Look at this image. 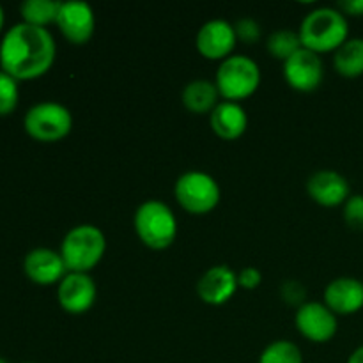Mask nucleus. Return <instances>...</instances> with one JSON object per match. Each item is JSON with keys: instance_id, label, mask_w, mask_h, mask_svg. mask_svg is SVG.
<instances>
[{"instance_id": "f257e3e1", "label": "nucleus", "mask_w": 363, "mask_h": 363, "mask_svg": "<svg viewBox=\"0 0 363 363\" xmlns=\"http://www.w3.org/2000/svg\"><path fill=\"white\" fill-rule=\"evenodd\" d=\"M57 46L48 28L16 23L0 43V69L18 82L34 80L50 71L55 62Z\"/></svg>"}, {"instance_id": "f03ea898", "label": "nucleus", "mask_w": 363, "mask_h": 363, "mask_svg": "<svg viewBox=\"0 0 363 363\" xmlns=\"http://www.w3.org/2000/svg\"><path fill=\"white\" fill-rule=\"evenodd\" d=\"M298 34L303 48L315 53L335 52L350 39V23L337 7H318L303 18Z\"/></svg>"}, {"instance_id": "7ed1b4c3", "label": "nucleus", "mask_w": 363, "mask_h": 363, "mask_svg": "<svg viewBox=\"0 0 363 363\" xmlns=\"http://www.w3.org/2000/svg\"><path fill=\"white\" fill-rule=\"evenodd\" d=\"M106 250V240L101 229L91 223L73 227L64 236L60 245V255L67 272L89 273L99 264Z\"/></svg>"}, {"instance_id": "20e7f679", "label": "nucleus", "mask_w": 363, "mask_h": 363, "mask_svg": "<svg viewBox=\"0 0 363 363\" xmlns=\"http://www.w3.org/2000/svg\"><path fill=\"white\" fill-rule=\"evenodd\" d=\"M135 233L145 247L165 250L176 241L177 220L174 211L158 199L142 202L135 211Z\"/></svg>"}, {"instance_id": "39448f33", "label": "nucleus", "mask_w": 363, "mask_h": 363, "mask_svg": "<svg viewBox=\"0 0 363 363\" xmlns=\"http://www.w3.org/2000/svg\"><path fill=\"white\" fill-rule=\"evenodd\" d=\"M216 87L225 101H236L254 94L261 84V69L247 55H230L222 60L216 71Z\"/></svg>"}, {"instance_id": "423d86ee", "label": "nucleus", "mask_w": 363, "mask_h": 363, "mask_svg": "<svg viewBox=\"0 0 363 363\" xmlns=\"http://www.w3.org/2000/svg\"><path fill=\"white\" fill-rule=\"evenodd\" d=\"M23 128L34 140L59 142L71 133L73 116L60 103L43 101L28 108L23 117Z\"/></svg>"}, {"instance_id": "0eeeda50", "label": "nucleus", "mask_w": 363, "mask_h": 363, "mask_svg": "<svg viewBox=\"0 0 363 363\" xmlns=\"http://www.w3.org/2000/svg\"><path fill=\"white\" fill-rule=\"evenodd\" d=\"M174 195L183 209L191 215H206L213 211L220 202L218 183L213 176L202 170H188L177 177Z\"/></svg>"}, {"instance_id": "6e6552de", "label": "nucleus", "mask_w": 363, "mask_h": 363, "mask_svg": "<svg viewBox=\"0 0 363 363\" xmlns=\"http://www.w3.org/2000/svg\"><path fill=\"white\" fill-rule=\"evenodd\" d=\"M57 27L64 38L73 45H85L92 39L96 30V16L92 7L84 0L60 2Z\"/></svg>"}, {"instance_id": "1a4fd4ad", "label": "nucleus", "mask_w": 363, "mask_h": 363, "mask_svg": "<svg viewBox=\"0 0 363 363\" xmlns=\"http://www.w3.org/2000/svg\"><path fill=\"white\" fill-rule=\"evenodd\" d=\"M284 78L300 92H312L323 84L325 66L319 53L300 48L284 62Z\"/></svg>"}, {"instance_id": "9d476101", "label": "nucleus", "mask_w": 363, "mask_h": 363, "mask_svg": "<svg viewBox=\"0 0 363 363\" xmlns=\"http://www.w3.org/2000/svg\"><path fill=\"white\" fill-rule=\"evenodd\" d=\"M294 323H296L298 332L305 339L318 344L332 340L339 330L337 315L325 303H319V301H305L298 308Z\"/></svg>"}, {"instance_id": "9b49d317", "label": "nucleus", "mask_w": 363, "mask_h": 363, "mask_svg": "<svg viewBox=\"0 0 363 363\" xmlns=\"http://www.w3.org/2000/svg\"><path fill=\"white\" fill-rule=\"evenodd\" d=\"M98 298V287L89 273L69 272L59 284L57 300L67 314L80 315L91 311Z\"/></svg>"}, {"instance_id": "f8f14e48", "label": "nucleus", "mask_w": 363, "mask_h": 363, "mask_svg": "<svg viewBox=\"0 0 363 363\" xmlns=\"http://www.w3.org/2000/svg\"><path fill=\"white\" fill-rule=\"evenodd\" d=\"M236 43L238 38L234 25L227 20H222V18L206 21L199 28L197 38H195V45H197L201 55L211 60H223L230 57V52L234 50Z\"/></svg>"}, {"instance_id": "ddd939ff", "label": "nucleus", "mask_w": 363, "mask_h": 363, "mask_svg": "<svg viewBox=\"0 0 363 363\" xmlns=\"http://www.w3.org/2000/svg\"><path fill=\"white\" fill-rule=\"evenodd\" d=\"M307 191L311 199L325 208L346 204L347 199L351 197L350 181L332 169H323L312 174L307 181Z\"/></svg>"}, {"instance_id": "4468645a", "label": "nucleus", "mask_w": 363, "mask_h": 363, "mask_svg": "<svg viewBox=\"0 0 363 363\" xmlns=\"http://www.w3.org/2000/svg\"><path fill=\"white\" fill-rule=\"evenodd\" d=\"M23 272L38 286L60 284V280L69 273L60 252L52 248H34L28 252L23 259Z\"/></svg>"}, {"instance_id": "2eb2a0df", "label": "nucleus", "mask_w": 363, "mask_h": 363, "mask_svg": "<svg viewBox=\"0 0 363 363\" xmlns=\"http://www.w3.org/2000/svg\"><path fill=\"white\" fill-rule=\"evenodd\" d=\"M325 305L335 315L357 314L363 308V282L354 277H339L325 289Z\"/></svg>"}, {"instance_id": "dca6fc26", "label": "nucleus", "mask_w": 363, "mask_h": 363, "mask_svg": "<svg viewBox=\"0 0 363 363\" xmlns=\"http://www.w3.org/2000/svg\"><path fill=\"white\" fill-rule=\"evenodd\" d=\"M238 273L229 266L220 264L209 268L197 282V294L204 303L223 305L238 291Z\"/></svg>"}, {"instance_id": "f3484780", "label": "nucleus", "mask_w": 363, "mask_h": 363, "mask_svg": "<svg viewBox=\"0 0 363 363\" xmlns=\"http://www.w3.org/2000/svg\"><path fill=\"white\" fill-rule=\"evenodd\" d=\"M211 130L225 140H236L247 131L248 116L236 101H220L209 117Z\"/></svg>"}, {"instance_id": "a211bd4d", "label": "nucleus", "mask_w": 363, "mask_h": 363, "mask_svg": "<svg viewBox=\"0 0 363 363\" xmlns=\"http://www.w3.org/2000/svg\"><path fill=\"white\" fill-rule=\"evenodd\" d=\"M218 98L220 92L215 82L204 80V78L191 80L190 84L184 85L183 92H181L183 105L194 113L213 112L220 103Z\"/></svg>"}, {"instance_id": "6ab92c4d", "label": "nucleus", "mask_w": 363, "mask_h": 363, "mask_svg": "<svg viewBox=\"0 0 363 363\" xmlns=\"http://www.w3.org/2000/svg\"><path fill=\"white\" fill-rule=\"evenodd\" d=\"M333 67L346 78L363 74V38H350L333 53Z\"/></svg>"}, {"instance_id": "aec40b11", "label": "nucleus", "mask_w": 363, "mask_h": 363, "mask_svg": "<svg viewBox=\"0 0 363 363\" xmlns=\"http://www.w3.org/2000/svg\"><path fill=\"white\" fill-rule=\"evenodd\" d=\"M59 9L60 2H55V0H25L20 6L23 23L45 28L46 25L55 23Z\"/></svg>"}, {"instance_id": "412c9836", "label": "nucleus", "mask_w": 363, "mask_h": 363, "mask_svg": "<svg viewBox=\"0 0 363 363\" xmlns=\"http://www.w3.org/2000/svg\"><path fill=\"white\" fill-rule=\"evenodd\" d=\"M266 48H268V52L272 53L275 59L286 62L293 53H296L298 50L303 48V45H301V39L298 32L291 30V28H279V30L269 34Z\"/></svg>"}, {"instance_id": "4be33fe9", "label": "nucleus", "mask_w": 363, "mask_h": 363, "mask_svg": "<svg viewBox=\"0 0 363 363\" xmlns=\"http://www.w3.org/2000/svg\"><path fill=\"white\" fill-rule=\"evenodd\" d=\"M259 363H303L300 347L291 340H275L259 357Z\"/></svg>"}, {"instance_id": "5701e85b", "label": "nucleus", "mask_w": 363, "mask_h": 363, "mask_svg": "<svg viewBox=\"0 0 363 363\" xmlns=\"http://www.w3.org/2000/svg\"><path fill=\"white\" fill-rule=\"evenodd\" d=\"M20 101V87L18 80L0 69V117L11 116Z\"/></svg>"}, {"instance_id": "b1692460", "label": "nucleus", "mask_w": 363, "mask_h": 363, "mask_svg": "<svg viewBox=\"0 0 363 363\" xmlns=\"http://www.w3.org/2000/svg\"><path fill=\"white\" fill-rule=\"evenodd\" d=\"M344 220L354 230H363V195H351L344 204Z\"/></svg>"}, {"instance_id": "393cba45", "label": "nucleus", "mask_w": 363, "mask_h": 363, "mask_svg": "<svg viewBox=\"0 0 363 363\" xmlns=\"http://www.w3.org/2000/svg\"><path fill=\"white\" fill-rule=\"evenodd\" d=\"M234 30H236V38L243 41L245 45H254L262 35L261 25L255 20H252V18H240L234 23Z\"/></svg>"}, {"instance_id": "a878e982", "label": "nucleus", "mask_w": 363, "mask_h": 363, "mask_svg": "<svg viewBox=\"0 0 363 363\" xmlns=\"http://www.w3.org/2000/svg\"><path fill=\"white\" fill-rule=\"evenodd\" d=\"M305 294H307V291H305L303 284L298 282V280H287L280 287V296L289 305H300L301 307L305 303Z\"/></svg>"}, {"instance_id": "bb28decb", "label": "nucleus", "mask_w": 363, "mask_h": 363, "mask_svg": "<svg viewBox=\"0 0 363 363\" xmlns=\"http://www.w3.org/2000/svg\"><path fill=\"white\" fill-rule=\"evenodd\" d=\"M261 282H262L261 272H259L257 268H254V266H247V268H243L240 273H238V286H240L241 289H247V291L257 289V287L261 286Z\"/></svg>"}, {"instance_id": "cd10ccee", "label": "nucleus", "mask_w": 363, "mask_h": 363, "mask_svg": "<svg viewBox=\"0 0 363 363\" xmlns=\"http://www.w3.org/2000/svg\"><path fill=\"white\" fill-rule=\"evenodd\" d=\"M337 9L344 16H363V0H340L337 2Z\"/></svg>"}, {"instance_id": "c85d7f7f", "label": "nucleus", "mask_w": 363, "mask_h": 363, "mask_svg": "<svg viewBox=\"0 0 363 363\" xmlns=\"http://www.w3.org/2000/svg\"><path fill=\"white\" fill-rule=\"evenodd\" d=\"M346 363H363V346H358L357 350L350 354Z\"/></svg>"}, {"instance_id": "c756f323", "label": "nucleus", "mask_w": 363, "mask_h": 363, "mask_svg": "<svg viewBox=\"0 0 363 363\" xmlns=\"http://www.w3.org/2000/svg\"><path fill=\"white\" fill-rule=\"evenodd\" d=\"M4 21H6V14H4L2 6H0V32H2V28H4Z\"/></svg>"}, {"instance_id": "7c9ffc66", "label": "nucleus", "mask_w": 363, "mask_h": 363, "mask_svg": "<svg viewBox=\"0 0 363 363\" xmlns=\"http://www.w3.org/2000/svg\"><path fill=\"white\" fill-rule=\"evenodd\" d=\"M0 363H7V360H4V358H0Z\"/></svg>"}, {"instance_id": "2f4dec72", "label": "nucleus", "mask_w": 363, "mask_h": 363, "mask_svg": "<svg viewBox=\"0 0 363 363\" xmlns=\"http://www.w3.org/2000/svg\"><path fill=\"white\" fill-rule=\"evenodd\" d=\"M27 363H32V362H27Z\"/></svg>"}]
</instances>
